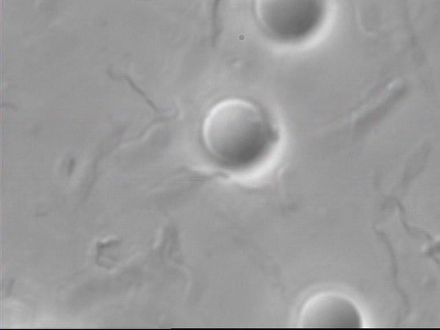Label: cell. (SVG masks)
Segmentation results:
<instances>
[{"label": "cell", "instance_id": "obj_1", "mask_svg": "<svg viewBox=\"0 0 440 330\" xmlns=\"http://www.w3.org/2000/svg\"><path fill=\"white\" fill-rule=\"evenodd\" d=\"M202 134L209 153L230 170L255 164L276 140V131L265 113L253 103L239 98L217 104L204 120Z\"/></svg>", "mask_w": 440, "mask_h": 330}, {"label": "cell", "instance_id": "obj_2", "mask_svg": "<svg viewBox=\"0 0 440 330\" xmlns=\"http://www.w3.org/2000/svg\"><path fill=\"white\" fill-rule=\"evenodd\" d=\"M257 19L274 39L294 44L309 38L321 27L327 12L322 1L261 0L256 2Z\"/></svg>", "mask_w": 440, "mask_h": 330}, {"label": "cell", "instance_id": "obj_3", "mask_svg": "<svg viewBox=\"0 0 440 330\" xmlns=\"http://www.w3.org/2000/svg\"><path fill=\"white\" fill-rule=\"evenodd\" d=\"M300 324L304 327H359L360 314L351 301L333 293H321L305 305Z\"/></svg>", "mask_w": 440, "mask_h": 330}]
</instances>
